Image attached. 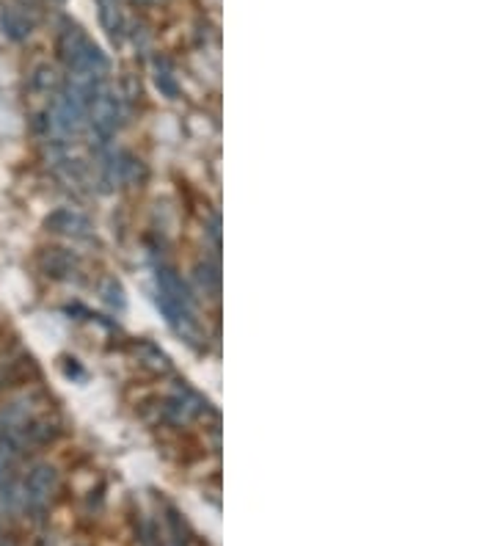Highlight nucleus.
<instances>
[{
    "label": "nucleus",
    "mask_w": 496,
    "mask_h": 546,
    "mask_svg": "<svg viewBox=\"0 0 496 546\" xmlns=\"http://www.w3.org/2000/svg\"><path fill=\"white\" fill-rule=\"evenodd\" d=\"M158 307L163 309L166 320L177 329L188 342L198 339V323H196V298L190 287L174 268H158Z\"/></svg>",
    "instance_id": "f257e3e1"
},
{
    "label": "nucleus",
    "mask_w": 496,
    "mask_h": 546,
    "mask_svg": "<svg viewBox=\"0 0 496 546\" xmlns=\"http://www.w3.org/2000/svg\"><path fill=\"white\" fill-rule=\"evenodd\" d=\"M86 121L91 124V133L103 144L116 136L121 124V99L108 83H99V89L94 91L86 111Z\"/></svg>",
    "instance_id": "f03ea898"
},
{
    "label": "nucleus",
    "mask_w": 496,
    "mask_h": 546,
    "mask_svg": "<svg viewBox=\"0 0 496 546\" xmlns=\"http://www.w3.org/2000/svg\"><path fill=\"white\" fill-rule=\"evenodd\" d=\"M58 491V472L50 464H39L28 472L22 486V503L25 508H31L34 513H44L53 503V496Z\"/></svg>",
    "instance_id": "7ed1b4c3"
},
{
    "label": "nucleus",
    "mask_w": 496,
    "mask_h": 546,
    "mask_svg": "<svg viewBox=\"0 0 496 546\" xmlns=\"http://www.w3.org/2000/svg\"><path fill=\"white\" fill-rule=\"evenodd\" d=\"M91 44H94V42L78 28V25H72V22H64V25H61L58 39H56V50H58V58H61L66 66L78 64V61L89 53Z\"/></svg>",
    "instance_id": "20e7f679"
},
{
    "label": "nucleus",
    "mask_w": 496,
    "mask_h": 546,
    "mask_svg": "<svg viewBox=\"0 0 496 546\" xmlns=\"http://www.w3.org/2000/svg\"><path fill=\"white\" fill-rule=\"evenodd\" d=\"M44 227L50 232L66 235V238H89L91 235V221L83 213L72 210V207H61L56 213H50L47 221H44Z\"/></svg>",
    "instance_id": "39448f33"
},
{
    "label": "nucleus",
    "mask_w": 496,
    "mask_h": 546,
    "mask_svg": "<svg viewBox=\"0 0 496 546\" xmlns=\"http://www.w3.org/2000/svg\"><path fill=\"white\" fill-rule=\"evenodd\" d=\"M0 25H4V34L9 36V39H25V36H31V31H34V20L25 14V12H19V9H4V14H0Z\"/></svg>",
    "instance_id": "423d86ee"
},
{
    "label": "nucleus",
    "mask_w": 496,
    "mask_h": 546,
    "mask_svg": "<svg viewBox=\"0 0 496 546\" xmlns=\"http://www.w3.org/2000/svg\"><path fill=\"white\" fill-rule=\"evenodd\" d=\"M97 6H99V22H103V28L108 31V36L113 42H121L124 17H121V9H119V0H97Z\"/></svg>",
    "instance_id": "0eeeda50"
},
{
    "label": "nucleus",
    "mask_w": 496,
    "mask_h": 546,
    "mask_svg": "<svg viewBox=\"0 0 496 546\" xmlns=\"http://www.w3.org/2000/svg\"><path fill=\"white\" fill-rule=\"evenodd\" d=\"M42 268H44L47 277L66 279L74 268V257L69 252H64V248H50V252L42 254Z\"/></svg>",
    "instance_id": "6e6552de"
},
{
    "label": "nucleus",
    "mask_w": 496,
    "mask_h": 546,
    "mask_svg": "<svg viewBox=\"0 0 496 546\" xmlns=\"http://www.w3.org/2000/svg\"><path fill=\"white\" fill-rule=\"evenodd\" d=\"M31 89L34 91H50L56 89V72L50 66H39L34 74H31Z\"/></svg>",
    "instance_id": "1a4fd4ad"
},
{
    "label": "nucleus",
    "mask_w": 496,
    "mask_h": 546,
    "mask_svg": "<svg viewBox=\"0 0 496 546\" xmlns=\"http://www.w3.org/2000/svg\"><path fill=\"white\" fill-rule=\"evenodd\" d=\"M196 279H198V285H202L205 292H213V295L218 292V270L213 265H198Z\"/></svg>",
    "instance_id": "9d476101"
},
{
    "label": "nucleus",
    "mask_w": 496,
    "mask_h": 546,
    "mask_svg": "<svg viewBox=\"0 0 496 546\" xmlns=\"http://www.w3.org/2000/svg\"><path fill=\"white\" fill-rule=\"evenodd\" d=\"M168 525H171V535H174V546H188V535H185V525L177 511H168Z\"/></svg>",
    "instance_id": "9b49d317"
},
{
    "label": "nucleus",
    "mask_w": 496,
    "mask_h": 546,
    "mask_svg": "<svg viewBox=\"0 0 496 546\" xmlns=\"http://www.w3.org/2000/svg\"><path fill=\"white\" fill-rule=\"evenodd\" d=\"M103 292H105V301H108L111 307H119V309L124 307V292H121V287H119L116 279H105Z\"/></svg>",
    "instance_id": "f8f14e48"
},
{
    "label": "nucleus",
    "mask_w": 496,
    "mask_h": 546,
    "mask_svg": "<svg viewBox=\"0 0 496 546\" xmlns=\"http://www.w3.org/2000/svg\"><path fill=\"white\" fill-rule=\"evenodd\" d=\"M155 81H158V89L166 94V97H177V81H174V74L168 72V69H158V74H155Z\"/></svg>",
    "instance_id": "ddd939ff"
},
{
    "label": "nucleus",
    "mask_w": 496,
    "mask_h": 546,
    "mask_svg": "<svg viewBox=\"0 0 496 546\" xmlns=\"http://www.w3.org/2000/svg\"><path fill=\"white\" fill-rule=\"evenodd\" d=\"M36 546H53V543H50V538H39V543Z\"/></svg>",
    "instance_id": "4468645a"
},
{
    "label": "nucleus",
    "mask_w": 496,
    "mask_h": 546,
    "mask_svg": "<svg viewBox=\"0 0 496 546\" xmlns=\"http://www.w3.org/2000/svg\"><path fill=\"white\" fill-rule=\"evenodd\" d=\"M4 546H14V543H12V541H6V543H4Z\"/></svg>",
    "instance_id": "2eb2a0df"
}]
</instances>
